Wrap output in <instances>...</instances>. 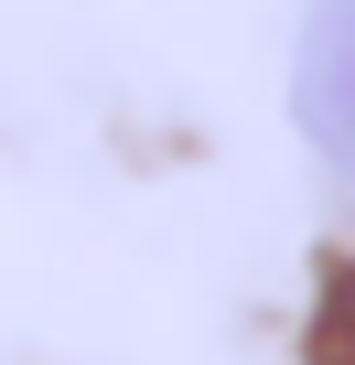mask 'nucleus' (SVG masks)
I'll return each mask as SVG.
<instances>
[{"label":"nucleus","mask_w":355,"mask_h":365,"mask_svg":"<svg viewBox=\"0 0 355 365\" xmlns=\"http://www.w3.org/2000/svg\"><path fill=\"white\" fill-rule=\"evenodd\" d=\"M291 118L312 161L334 172V194H355V0H301L291 33Z\"/></svg>","instance_id":"nucleus-1"}]
</instances>
